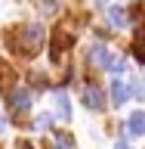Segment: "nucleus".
Returning a JSON list of instances; mask_svg holds the SVG:
<instances>
[{
  "mask_svg": "<svg viewBox=\"0 0 145 149\" xmlns=\"http://www.w3.org/2000/svg\"><path fill=\"white\" fill-rule=\"evenodd\" d=\"M114 149H133V146H130L127 140H118V146H114Z\"/></svg>",
  "mask_w": 145,
  "mask_h": 149,
  "instance_id": "obj_13",
  "label": "nucleus"
},
{
  "mask_svg": "<svg viewBox=\"0 0 145 149\" xmlns=\"http://www.w3.org/2000/svg\"><path fill=\"white\" fill-rule=\"evenodd\" d=\"M43 9H46V13H56V9H59V3H56V0H43Z\"/></svg>",
  "mask_w": 145,
  "mask_h": 149,
  "instance_id": "obj_12",
  "label": "nucleus"
},
{
  "mask_svg": "<svg viewBox=\"0 0 145 149\" xmlns=\"http://www.w3.org/2000/svg\"><path fill=\"white\" fill-rule=\"evenodd\" d=\"M56 109H59V118L62 121L71 118V109H68V96H65V93H56Z\"/></svg>",
  "mask_w": 145,
  "mask_h": 149,
  "instance_id": "obj_8",
  "label": "nucleus"
},
{
  "mask_svg": "<svg viewBox=\"0 0 145 149\" xmlns=\"http://www.w3.org/2000/svg\"><path fill=\"white\" fill-rule=\"evenodd\" d=\"M108 19H111V28H124V25H127V13H124L120 6H111L108 9Z\"/></svg>",
  "mask_w": 145,
  "mask_h": 149,
  "instance_id": "obj_7",
  "label": "nucleus"
},
{
  "mask_svg": "<svg viewBox=\"0 0 145 149\" xmlns=\"http://www.w3.org/2000/svg\"><path fill=\"white\" fill-rule=\"evenodd\" d=\"M90 62H93V65H99V68H108V62H111L108 47H105V44H96V47L90 50Z\"/></svg>",
  "mask_w": 145,
  "mask_h": 149,
  "instance_id": "obj_5",
  "label": "nucleus"
},
{
  "mask_svg": "<svg viewBox=\"0 0 145 149\" xmlns=\"http://www.w3.org/2000/svg\"><path fill=\"white\" fill-rule=\"evenodd\" d=\"M83 106H87V109H102V106H105V93H102V87L87 84V90H83Z\"/></svg>",
  "mask_w": 145,
  "mask_h": 149,
  "instance_id": "obj_2",
  "label": "nucleus"
},
{
  "mask_svg": "<svg viewBox=\"0 0 145 149\" xmlns=\"http://www.w3.org/2000/svg\"><path fill=\"white\" fill-rule=\"evenodd\" d=\"M9 106H12L16 112H25V109H31V90H25V87L12 90V96H9Z\"/></svg>",
  "mask_w": 145,
  "mask_h": 149,
  "instance_id": "obj_3",
  "label": "nucleus"
},
{
  "mask_svg": "<svg viewBox=\"0 0 145 149\" xmlns=\"http://www.w3.org/2000/svg\"><path fill=\"white\" fill-rule=\"evenodd\" d=\"M49 124H53V115H37V121H34V127H49Z\"/></svg>",
  "mask_w": 145,
  "mask_h": 149,
  "instance_id": "obj_11",
  "label": "nucleus"
},
{
  "mask_svg": "<svg viewBox=\"0 0 145 149\" xmlns=\"http://www.w3.org/2000/svg\"><path fill=\"white\" fill-rule=\"evenodd\" d=\"M127 100H130V87L118 78V81L111 84V102H114V106H124Z\"/></svg>",
  "mask_w": 145,
  "mask_h": 149,
  "instance_id": "obj_6",
  "label": "nucleus"
},
{
  "mask_svg": "<svg viewBox=\"0 0 145 149\" xmlns=\"http://www.w3.org/2000/svg\"><path fill=\"white\" fill-rule=\"evenodd\" d=\"M6 44L16 50L19 56H34L43 44V25H22L6 34Z\"/></svg>",
  "mask_w": 145,
  "mask_h": 149,
  "instance_id": "obj_1",
  "label": "nucleus"
},
{
  "mask_svg": "<svg viewBox=\"0 0 145 149\" xmlns=\"http://www.w3.org/2000/svg\"><path fill=\"white\" fill-rule=\"evenodd\" d=\"M3 130H6V115L0 112V134H3Z\"/></svg>",
  "mask_w": 145,
  "mask_h": 149,
  "instance_id": "obj_14",
  "label": "nucleus"
},
{
  "mask_svg": "<svg viewBox=\"0 0 145 149\" xmlns=\"http://www.w3.org/2000/svg\"><path fill=\"white\" fill-rule=\"evenodd\" d=\"M56 149H74V137L65 134V130H59L56 134Z\"/></svg>",
  "mask_w": 145,
  "mask_h": 149,
  "instance_id": "obj_9",
  "label": "nucleus"
},
{
  "mask_svg": "<svg viewBox=\"0 0 145 149\" xmlns=\"http://www.w3.org/2000/svg\"><path fill=\"white\" fill-rule=\"evenodd\" d=\"M19 149H34V146H28V143H22V146H19Z\"/></svg>",
  "mask_w": 145,
  "mask_h": 149,
  "instance_id": "obj_15",
  "label": "nucleus"
},
{
  "mask_svg": "<svg viewBox=\"0 0 145 149\" xmlns=\"http://www.w3.org/2000/svg\"><path fill=\"white\" fill-rule=\"evenodd\" d=\"M96 3H99V6H105V3H108V0H96Z\"/></svg>",
  "mask_w": 145,
  "mask_h": 149,
  "instance_id": "obj_16",
  "label": "nucleus"
},
{
  "mask_svg": "<svg viewBox=\"0 0 145 149\" xmlns=\"http://www.w3.org/2000/svg\"><path fill=\"white\" fill-rule=\"evenodd\" d=\"M127 134L130 137H142L145 134V112H133V115H130V121H127Z\"/></svg>",
  "mask_w": 145,
  "mask_h": 149,
  "instance_id": "obj_4",
  "label": "nucleus"
},
{
  "mask_svg": "<svg viewBox=\"0 0 145 149\" xmlns=\"http://www.w3.org/2000/svg\"><path fill=\"white\" fill-rule=\"evenodd\" d=\"M124 68H127V56H114L108 62V72H124Z\"/></svg>",
  "mask_w": 145,
  "mask_h": 149,
  "instance_id": "obj_10",
  "label": "nucleus"
}]
</instances>
